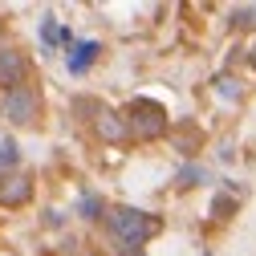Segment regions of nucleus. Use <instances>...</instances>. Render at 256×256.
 <instances>
[{
    "mask_svg": "<svg viewBox=\"0 0 256 256\" xmlns=\"http://www.w3.org/2000/svg\"><path fill=\"white\" fill-rule=\"evenodd\" d=\"M110 232L130 252H138L150 236H158V220L150 212H138V208H114L110 212Z\"/></svg>",
    "mask_w": 256,
    "mask_h": 256,
    "instance_id": "nucleus-1",
    "label": "nucleus"
},
{
    "mask_svg": "<svg viewBox=\"0 0 256 256\" xmlns=\"http://www.w3.org/2000/svg\"><path fill=\"white\" fill-rule=\"evenodd\" d=\"M126 114H130V126H134L142 138H158V134L167 130V110L158 106V102H150V98H134Z\"/></svg>",
    "mask_w": 256,
    "mask_h": 256,
    "instance_id": "nucleus-2",
    "label": "nucleus"
},
{
    "mask_svg": "<svg viewBox=\"0 0 256 256\" xmlns=\"http://www.w3.org/2000/svg\"><path fill=\"white\" fill-rule=\"evenodd\" d=\"M4 118L16 122V126H28L37 118V94L33 90H8V98H4Z\"/></svg>",
    "mask_w": 256,
    "mask_h": 256,
    "instance_id": "nucleus-3",
    "label": "nucleus"
},
{
    "mask_svg": "<svg viewBox=\"0 0 256 256\" xmlns=\"http://www.w3.org/2000/svg\"><path fill=\"white\" fill-rule=\"evenodd\" d=\"M28 74V61L16 53V49H0V86H8V90H20Z\"/></svg>",
    "mask_w": 256,
    "mask_h": 256,
    "instance_id": "nucleus-4",
    "label": "nucleus"
},
{
    "mask_svg": "<svg viewBox=\"0 0 256 256\" xmlns=\"http://www.w3.org/2000/svg\"><path fill=\"white\" fill-rule=\"evenodd\" d=\"M28 200H33V183H28L24 175H4V179H0V204L20 208Z\"/></svg>",
    "mask_w": 256,
    "mask_h": 256,
    "instance_id": "nucleus-5",
    "label": "nucleus"
},
{
    "mask_svg": "<svg viewBox=\"0 0 256 256\" xmlns=\"http://www.w3.org/2000/svg\"><path fill=\"white\" fill-rule=\"evenodd\" d=\"M98 53H102L98 41H78V45H70V70H74V74H86L94 61H98Z\"/></svg>",
    "mask_w": 256,
    "mask_h": 256,
    "instance_id": "nucleus-6",
    "label": "nucleus"
},
{
    "mask_svg": "<svg viewBox=\"0 0 256 256\" xmlns=\"http://www.w3.org/2000/svg\"><path fill=\"white\" fill-rule=\"evenodd\" d=\"M98 134H102V138H110V142H118V138L126 134L122 114H102V118H98Z\"/></svg>",
    "mask_w": 256,
    "mask_h": 256,
    "instance_id": "nucleus-7",
    "label": "nucleus"
},
{
    "mask_svg": "<svg viewBox=\"0 0 256 256\" xmlns=\"http://www.w3.org/2000/svg\"><path fill=\"white\" fill-rule=\"evenodd\" d=\"M16 158H20V146H16L12 138H4V142H0V171L16 167Z\"/></svg>",
    "mask_w": 256,
    "mask_h": 256,
    "instance_id": "nucleus-8",
    "label": "nucleus"
},
{
    "mask_svg": "<svg viewBox=\"0 0 256 256\" xmlns=\"http://www.w3.org/2000/svg\"><path fill=\"white\" fill-rule=\"evenodd\" d=\"M41 41H45V45H57V41H66V28H61L53 16H45V24H41Z\"/></svg>",
    "mask_w": 256,
    "mask_h": 256,
    "instance_id": "nucleus-9",
    "label": "nucleus"
},
{
    "mask_svg": "<svg viewBox=\"0 0 256 256\" xmlns=\"http://www.w3.org/2000/svg\"><path fill=\"white\" fill-rule=\"evenodd\" d=\"M98 212H102V200L98 196H82V216L86 220H98Z\"/></svg>",
    "mask_w": 256,
    "mask_h": 256,
    "instance_id": "nucleus-10",
    "label": "nucleus"
},
{
    "mask_svg": "<svg viewBox=\"0 0 256 256\" xmlns=\"http://www.w3.org/2000/svg\"><path fill=\"white\" fill-rule=\"evenodd\" d=\"M130 256H142V248H138V252H130Z\"/></svg>",
    "mask_w": 256,
    "mask_h": 256,
    "instance_id": "nucleus-11",
    "label": "nucleus"
},
{
    "mask_svg": "<svg viewBox=\"0 0 256 256\" xmlns=\"http://www.w3.org/2000/svg\"><path fill=\"white\" fill-rule=\"evenodd\" d=\"M252 66H256V53H252Z\"/></svg>",
    "mask_w": 256,
    "mask_h": 256,
    "instance_id": "nucleus-12",
    "label": "nucleus"
}]
</instances>
